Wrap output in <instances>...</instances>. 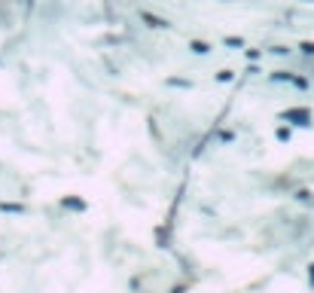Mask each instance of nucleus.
Wrapping results in <instances>:
<instances>
[{"instance_id": "nucleus-9", "label": "nucleus", "mask_w": 314, "mask_h": 293, "mask_svg": "<svg viewBox=\"0 0 314 293\" xmlns=\"http://www.w3.org/2000/svg\"><path fill=\"white\" fill-rule=\"evenodd\" d=\"M277 141H290V128H284V126L277 128Z\"/></svg>"}, {"instance_id": "nucleus-6", "label": "nucleus", "mask_w": 314, "mask_h": 293, "mask_svg": "<svg viewBox=\"0 0 314 293\" xmlns=\"http://www.w3.org/2000/svg\"><path fill=\"white\" fill-rule=\"evenodd\" d=\"M232 76H235L232 71H220V73H217V83H232Z\"/></svg>"}, {"instance_id": "nucleus-15", "label": "nucleus", "mask_w": 314, "mask_h": 293, "mask_svg": "<svg viewBox=\"0 0 314 293\" xmlns=\"http://www.w3.org/2000/svg\"><path fill=\"white\" fill-rule=\"evenodd\" d=\"M305 3H314V0H305Z\"/></svg>"}, {"instance_id": "nucleus-13", "label": "nucleus", "mask_w": 314, "mask_h": 293, "mask_svg": "<svg viewBox=\"0 0 314 293\" xmlns=\"http://www.w3.org/2000/svg\"><path fill=\"white\" fill-rule=\"evenodd\" d=\"M25 9H34V0H25Z\"/></svg>"}, {"instance_id": "nucleus-11", "label": "nucleus", "mask_w": 314, "mask_h": 293, "mask_svg": "<svg viewBox=\"0 0 314 293\" xmlns=\"http://www.w3.org/2000/svg\"><path fill=\"white\" fill-rule=\"evenodd\" d=\"M299 49H302V52H305V55H314V43H308V40H305V43H302V46H299Z\"/></svg>"}, {"instance_id": "nucleus-7", "label": "nucleus", "mask_w": 314, "mask_h": 293, "mask_svg": "<svg viewBox=\"0 0 314 293\" xmlns=\"http://www.w3.org/2000/svg\"><path fill=\"white\" fill-rule=\"evenodd\" d=\"M290 83H293V86H299V89H305V86H308V80H305V76H290Z\"/></svg>"}, {"instance_id": "nucleus-8", "label": "nucleus", "mask_w": 314, "mask_h": 293, "mask_svg": "<svg viewBox=\"0 0 314 293\" xmlns=\"http://www.w3.org/2000/svg\"><path fill=\"white\" fill-rule=\"evenodd\" d=\"M226 46H238V49H241L244 40H241V37H226Z\"/></svg>"}, {"instance_id": "nucleus-12", "label": "nucleus", "mask_w": 314, "mask_h": 293, "mask_svg": "<svg viewBox=\"0 0 314 293\" xmlns=\"http://www.w3.org/2000/svg\"><path fill=\"white\" fill-rule=\"evenodd\" d=\"M168 86H180V89H189V80H168Z\"/></svg>"}, {"instance_id": "nucleus-5", "label": "nucleus", "mask_w": 314, "mask_h": 293, "mask_svg": "<svg viewBox=\"0 0 314 293\" xmlns=\"http://www.w3.org/2000/svg\"><path fill=\"white\" fill-rule=\"evenodd\" d=\"M61 205L74 208V211H86V201H79V199H61Z\"/></svg>"}, {"instance_id": "nucleus-3", "label": "nucleus", "mask_w": 314, "mask_h": 293, "mask_svg": "<svg viewBox=\"0 0 314 293\" xmlns=\"http://www.w3.org/2000/svg\"><path fill=\"white\" fill-rule=\"evenodd\" d=\"M189 49H192L195 55H207V52H211V46H207L204 40H189Z\"/></svg>"}, {"instance_id": "nucleus-4", "label": "nucleus", "mask_w": 314, "mask_h": 293, "mask_svg": "<svg viewBox=\"0 0 314 293\" xmlns=\"http://www.w3.org/2000/svg\"><path fill=\"white\" fill-rule=\"evenodd\" d=\"M0 211H6V214H21V211H25V205H16V201H0Z\"/></svg>"}, {"instance_id": "nucleus-10", "label": "nucleus", "mask_w": 314, "mask_h": 293, "mask_svg": "<svg viewBox=\"0 0 314 293\" xmlns=\"http://www.w3.org/2000/svg\"><path fill=\"white\" fill-rule=\"evenodd\" d=\"M296 199H299V201H311V193H308V189H299Z\"/></svg>"}, {"instance_id": "nucleus-14", "label": "nucleus", "mask_w": 314, "mask_h": 293, "mask_svg": "<svg viewBox=\"0 0 314 293\" xmlns=\"http://www.w3.org/2000/svg\"><path fill=\"white\" fill-rule=\"evenodd\" d=\"M308 278H311V284H314V266H311V269H308Z\"/></svg>"}, {"instance_id": "nucleus-2", "label": "nucleus", "mask_w": 314, "mask_h": 293, "mask_svg": "<svg viewBox=\"0 0 314 293\" xmlns=\"http://www.w3.org/2000/svg\"><path fill=\"white\" fill-rule=\"evenodd\" d=\"M141 18H144V21H149V28H168V21H165V18H159V16H153V13H147V9H141Z\"/></svg>"}, {"instance_id": "nucleus-1", "label": "nucleus", "mask_w": 314, "mask_h": 293, "mask_svg": "<svg viewBox=\"0 0 314 293\" xmlns=\"http://www.w3.org/2000/svg\"><path fill=\"white\" fill-rule=\"evenodd\" d=\"M284 119L287 122H296V126H311V113L308 110H284Z\"/></svg>"}]
</instances>
